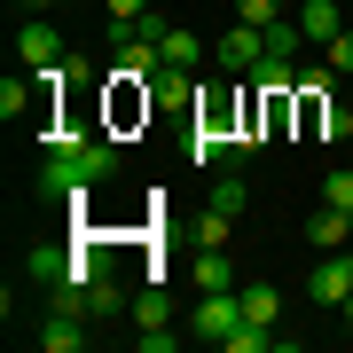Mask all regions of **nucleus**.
Returning a JSON list of instances; mask_svg holds the SVG:
<instances>
[{
    "instance_id": "f257e3e1",
    "label": "nucleus",
    "mask_w": 353,
    "mask_h": 353,
    "mask_svg": "<svg viewBox=\"0 0 353 353\" xmlns=\"http://www.w3.org/2000/svg\"><path fill=\"white\" fill-rule=\"evenodd\" d=\"M236 322H243V299H236V290H196V314H189V338L196 345H228Z\"/></svg>"
},
{
    "instance_id": "f03ea898",
    "label": "nucleus",
    "mask_w": 353,
    "mask_h": 353,
    "mask_svg": "<svg viewBox=\"0 0 353 353\" xmlns=\"http://www.w3.org/2000/svg\"><path fill=\"white\" fill-rule=\"evenodd\" d=\"M306 299H314V306H345L353 299V259L345 252H322V267L306 275Z\"/></svg>"
},
{
    "instance_id": "7ed1b4c3",
    "label": "nucleus",
    "mask_w": 353,
    "mask_h": 353,
    "mask_svg": "<svg viewBox=\"0 0 353 353\" xmlns=\"http://www.w3.org/2000/svg\"><path fill=\"white\" fill-rule=\"evenodd\" d=\"M212 55H220V71H243V79H252L259 55H267V32H259V24H236V32H220Z\"/></svg>"
},
{
    "instance_id": "20e7f679",
    "label": "nucleus",
    "mask_w": 353,
    "mask_h": 353,
    "mask_svg": "<svg viewBox=\"0 0 353 353\" xmlns=\"http://www.w3.org/2000/svg\"><path fill=\"white\" fill-rule=\"evenodd\" d=\"M16 63H24V71H55V63H63V32H55V24H24Z\"/></svg>"
},
{
    "instance_id": "39448f33",
    "label": "nucleus",
    "mask_w": 353,
    "mask_h": 353,
    "mask_svg": "<svg viewBox=\"0 0 353 353\" xmlns=\"http://www.w3.org/2000/svg\"><path fill=\"white\" fill-rule=\"evenodd\" d=\"M306 243H314V252H345L353 243V212L345 204H322V212L306 220Z\"/></svg>"
},
{
    "instance_id": "423d86ee",
    "label": "nucleus",
    "mask_w": 353,
    "mask_h": 353,
    "mask_svg": "<svg viewBox=\"0 0 353 353\" xmlns=\"http://www.w3.org/2000/svg\"><path fill=\"white\" fill-rule=\"evenodd\" d=\"M299 32L314 39V48H330V39L345 32V16H338V0H299Z\"/></svg>"
},
{
    "instance_id": "0eeeda50",
    "label": "nucleus",
    "mask_w": 353,
    "mask_h": 353,
    "mask_svg": "<svg viewBox=\"0 0 353 353\" xmlns=\"http://www.w3.org/2000/svg\"><path fill=\"white\" fill-rule=\"evenodd\" d=\"M236 299H243V322L275 330V314H283V290L275 283H236Z\"/></svg>"
},
{
    "instance_id": "6e6552de",
    "label": "nucleus",
    "mask_w": 353,
    "mask_h": 353,
    "mask_svg": "<svg viewBox=\"0 0 353 353\" xmlns=\"http://www.w3.org/2000/svg\"><path fill=\"white\" fill-rule=\"evenodd\" d=\"M71 259H79V252H55V243H39V252H24V275L55 290V283H63V275H71Z\"/></svg>"
},
{
    "instance_id": "1a4fd4ad",
    "label": "nucleus",
    "mask_w": 353,
    "mask_h": 353,
    "mask_svg": "<svg viewBox=\"0 0 353 353\" xmlns=\"http://www.w3.org/2000/svg\"><path fill=\"white\" fill-rule=\"evenodd\" d=\"M39 345H48V353H79V345H87V314H48Z\"/></svg>"
},
{
    "instance_id": "9d476101",
    "label": "nucleus",
    "mask_w": 353,
    "mask_h": 353,
    "mask_svg": "<svg viewBox=\"0 0 353 353\" xmlns=\"http://www.w3.org/2000/svg\"><path fill=\"white\" fill-rule=\"evenodd\" d=\"M204 204H212V212H228V220H243V204H252V181H243V173H220Z\"/></svg>"
},
{
    "instance_id": "9b49d317",
    "label": "nucleus",
    "mask_w": 353,
    "mask_h": 353,
    "mask_svg": "<svg viewBox=\"0 0 353 353\" xmlns=\"http://www.w3.org/2000/svg\"><path fill=\"white\" fill-rule=\"evenodd\" d=\"M157 48H165V71H196V32H181V24H165V39H157Z\"/></svg>"
},
{
    "instance_id": "f8f14e48",
    "label": "nucleus",
    "mask_w": 353,
    "mask_h": 353,
    "mask_svg": "<svg viewBox=\"0 0 353 353\" xmlns=\"http://www.w3.org/2000/svg\"><path fill=\"white\" fill-rule=\"evenodd\" d=\"M252 87H259V94H290V87H299V71H290V55H259Z\"/></svg>"
},
{
    "instance_id": "ddd939ff",
    "label": "nucleus",
    "mask_w": 353,
    "mask_h": 353,
    "mask_svg": "<svg viewBox=\"0 0 353 353\" xmlns=\"http://www.w3.org/2000/svg\"><path fill=\"white\" fill-rule=\"evenodd\" d=\"M189 275H196V290H236V267H228L220 252H196V259H189Z\"/></svg>"
},
{
    "instance_id": "4468645a",
    "label": "nucleus",
    "mask_w": 353,
    "mask_h": 353,
    "mask_svg": "<svg viewBox=\"0 0 353 353\" xmlns=\"http://www.w3.org/2000/svg\"><path fill=\"white\" fill-rule=\"evenodd\" d=\"M157 110H189V102H196V87H189V71H157Z\"/></svg>"
},
{
    "instance_id": "2eb2a0df",
    "label": "nucleus",
    "mask_w": 353,
    "mask_h": 353,
    "mask_svg": "<svg viewBox=\"0 0 353 353\" xmlns=\"http://www.w3.org/2000/svg\"><path fill=\"white\" fill-rule=\"evenodd\" d=\"M118 306H126V290H118V283H110V275L94 267V275H87V314L102 322V314H118Z\"/></svg>"
},
{
    "instance_id": "dca6fc26",
    "label": "nucleus",
    "mask_w": 353,
    "mask_h": 353,
    "mask_svg": "<svg viewBox=\"0 0 353 353\" xmlns=\"http://www.w3.org/2000/svg\"><path fill=\"white\" fill-rule=\"evenodd\" d=\"M228 228H236V220H228V212H212V204H204V220H196V236H189V252H220V243H228Z\"/></svg>"
},
{
    "instance_id": "f3484780",
    "label": "nucleus",
    "mask_w": 353,
    "mask_h": 353,
    "mask_svg": "<svg viewBox=\"0 0 353 353\" xmlns=\"http://www.w3.org/2000/svg\"><path fill=\"white\" fill-rule=\"evenodd\" d=\"M24 110H32V79H0V118L16 126Z\"/></svg>"
},
{
    "instance_id": "a211bd4d",
    "label": "nucleus",
    "mask_w": 353,
    "mask_h": 353,
    "mask_svg": "<svg viewBox=\"0 0 353 353\" xmlns=\"http://www.w3.org/2000/svg\"><path fill=\"white\" fill-rule=\"evenodd\" d=\"M134 345H141V353H173V345H181V330H165V322H141V330H134Z\"/></svg>"
},
{
    "instance_id": "6ab92c4d",
    "label": "nucleus",
    "mask_w": 353,
    "mask_h": 353,
    "mask_svg": "<svg viewBox=\"0 0 353 353\" xmlns=\"http://www.w3.org/2000/svg\"><path fill=\"white\" fill-rule=\"evenodd\" d=\"M275 16H283V0H236V24H259V32H267Z\"/></svg>"
},
{
    "instance_id": "aec40b11",
    "label": "nucleus",
    "mask_w": 353,
    "mask_h": 353,
    "mask_svg": "<svg viewBox=\"0 0 353 353\" xmlns=\"http://www.w3.org/2000/svg\"><path fill=\"white\" fill-rule=\"evenodd\" d=\"M322 204H345V212H353V165H338V173L322 181Z\"/></svg>"
},
{
    "instance_id": "412c9836",
    "label": "nucleus",
    "mask_w": 353,
    "mask_h": 353,
    "mask_svg": "<svg viewBox=\"0 0 353 353\" xmlns=\"http://www.w3.org/2000/svg\"><path fill=\"white\" fill-rule=\"evenodd\" d=\"M102 8H110V32H126V24L150 16V0H102Z\"/></svg>"
},
{
    "instance_id": "4be33fe9",
    "label": "nucleus",
    "mask_w": 353,
    "mask_h": 353,
    "mask_svg": "<svg viewBox=\"0 0 353 353\" xmlns=\"http://www.w3.org/2000/svg\"><path fill=\"white\" fill-rule=\"evenodd\" d=\"M134 322H173V306H165V290H141V299H134Z\"/></svg>"
},
{
    "instance_id": "5701e85b",
    "label": "nucleus",
    "mask_w": 353,
    "mask_h": 353,
    "mask_svg": "<svg viewBox=\"0 0 353 353\" xmlns=\"http://www.w3.org/2000/svg\"><path fill=\"white\" fill-rule=\"evenodd\" d=\"M330 71H345V79H353V32H338V39H330Z\"/></svg>"
},
{
    "instance_id": "b1692460",
    "label": "nucleus",
    "mask_w": 353,
    "mask_h": 353,
    "mask_svg": "<svg viewBox=\"0 0 353 353\" xmlns=\"http://www.w3.org/2000/svg\"><path fill=\"white\" fill-rule=\"evenodd\" d=\"M345 150H353V110H345Z\"/></svg>"
},
{
    "instance_id": "393cba45",
    "label": "nucleus",
    "mask_w": 353,
    "mask_h": 353,
    "mask_svg": "<svg viewBox=\"0 0 353 353\" xmlns=\"http://www.w3.org/2000/svg\"><path fill=\"white\" fill-rule=\"evenodd\" d=\"M24 8H55V0H24Z\"/></svg>"
},
{
    "instance_id": "a878e982",
    "label": "nucleus",
    "mask_w": 353,
    "mask_h": 353,
    "mask_svg": "<svg viewBox=\"0 0 353 353\" xmlns=\"http://www.w3.org/2000/svg\"><path fill=\"white\" fill-rule=\"evenodd\" d=\"M345 322H353V299H345Z\"/></svg>"
}]
</instances>
